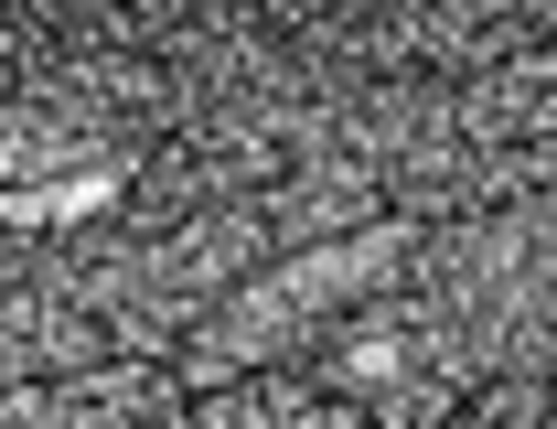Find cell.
<instances>
[{
  "label": "cell",
  "mask_w": 557,
  "mask_h": 429,
  "mask_svg": "<svg viewBox=\"0 0 557 429\" xmlns=\"http://www.w3.org/2000/svg\"><path fill=\"white\" fill-rule=\"evenodd\" d=\"M119 194V172H75V183H44V194H11V225H54V214H86V205H108Z\"/></svg>",
  "instance_id": "6da1fadb"
}]
</instances>
